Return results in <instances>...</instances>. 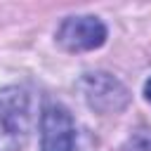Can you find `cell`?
<instances>
[{
    "instance_id": "1",
    "label": "cell",
    "mask_w": 151,
    "mask_h": 151,
    "mask_svg": "<svg viewBox=\"0 0 151 151\" xmlns=\"http://www.w3.org/2000/svg\"><path fill=\"white\" fill-rule=\"evenodd\" d=\"M33 111L31 94L24 87L9 85L0 90V151H19L31 132Z\"/></svg>"
},
{
    "instance_id": "2",
    "label": "cell",
    "mask_w": 151,
    "mask_h": 151,
    "mask_svg": "<svg viewBox=\"0 0 151 151\" xmlns=\"http://www.w3.org/2000/svg\"><path fill=\"white\" fill-rule=\"evenodd\" d=\"M57 40L68 52H87L97 50L106 40V26L90 14L83 17H68L57 31Z\"/></svg>"
},
{
    "instance_id": "3",
    "label": "cell",
    "mask_w": 151,
    "mask_h": 151,
    "mask_svg": "<svg viewBox=\"0 0 151 151\" xmlns=\"http://www.w3.org/2000/svg\"><path fill=\"white\" fill-rule=\"evenodd\" d=\"M76 125L61 104H50L40 118V151H73Z\"/></svg>"
},
{
    "instance_id": "4",
    "label": "cell",
    "mask_w": 151,
    "mask_h": 151,
    "mask_svg": "<svg viewBox=\"0 0 151 151\" xmlns=\"http://www.w3.org/2000/svg\"><path fill=\"white\" fill-rule=\"evenodd\" d=\"M80 85L87 104L101 113L120 111L127 104V90L109 73H87Z\"/></svg>"
},
{
    "instance_id": "5",
    "label": "cell",
    "mask_w": 151,
    "mask_h": 151,
    "mask_svg": "<svg viewBox=\"0 0 151 151\" xmlns=\"http://www.w3.org/2000/svg\"><path fill=\"white\" fill-rule=\"evenodd\" d=\"M123 151H151V130H137L125 142Z\"/></svg>"
},
{
    "instance_id": "6",
    "label": "cell",
    "mask_w": 151,
    "mask_h": 151,
    "mask_svg": "<svg viewBox=\"0 0 151 151\" xmlns=\"http://www.w3.org/2000/svg\"><path fill=\"white\" fill-rule=\"evenodd\" d=\"M144 97H146V99L151 101V78H149V80L144 83Z\"/></svg>"
}]
</instances>
